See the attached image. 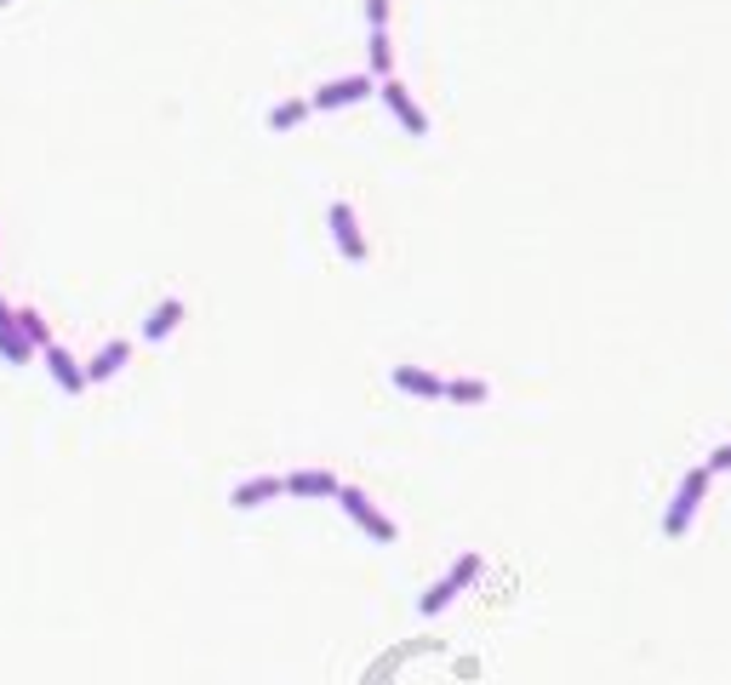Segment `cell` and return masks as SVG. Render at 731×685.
Instances as JSON below:
<instances>
[{"mask_svg":"<svg viewBox=\"0 0 731 685\" xmlns=\"http://www.w3.org/2000/svg\"><path fill=\"white\" fill-rule=\"evenodd\" d=\"M274 497H286V480H281V474L240 480V486L229 492V503H235V509H263V503H274Z\"/></svg>","mask_w":731,"mask_h":685,"instance_id":"7","label":"cell"},{"mask_svg":"<svg viewBox=\"0 0 731 685\" xmlns=\"http://www.w3.org/2000/svg\"><path fill=\"white\" fill-rule=\"evenodd\" d=\"M474 577H481V554H463V560H458V566H451V571H446V577L435 582V589H428V594L417 600V612H423V617H440V612H446V605H451V600H458V594L469 589V582H474Z\"/></svg>","mask_w":731,"mask_h":685,"instance_id":"2","label":"cell"},{"mask_svg":"<svg viewBox=\"0 0 731 685\" xmlns=\"http://www.w3.org/2000/svg\"><path fill=\"white\" fill-rule=\"evenodd\" d=\"M389 377H394V389H400V394H417V400H446V383H440L435 371H423V366H394Z\"/></svg>","mask_w":731,"mask_h":685,"instance_id":"10","label":"cell"},{"mask_svg":"<svg viewBox=\"0 0 731 685\" xmlns=\"http://www.w3.org/2000/svg\"><path fill=\"white\" fill-rule=\"evenodd\" d=\"M326 223H332V240L349 263H366V235H361V217L349 200H332V212H326Z\"/></svg>","mask_w":731,"mask_h":685,"instance_id":"5","label":"cell"},{"mask_svg":"<svg viewBox=\"0 0 731 685\" xmlns=\"http://www.w3.org/2000/svg\"><path fill=\"white\" fill-rule=\"evenodd\" d=\"M126 361H132V343H104V349L86 361V383H109V377H115Z\"/></svg>","mask_w":731,"mask_h":685,"instance_id":"11","label":"cell"},{"mask_svg":"<svg viewBox=\"0 0 731 685\" xmlns=\"http://www.w3.org/2000/svg\"><path fill=\"white\" fill-rule=\"evenodd\" d=\"M0 7H7V0H0Z\"/></svg>","mask_w":731,"mask_h":685,"instance_id":"21","label":"cell"},{"mask_svg":"<svg viewBox=\"0 0 731 685\" xmlns=\"http://www.w3.org/2000/svg\"><path fill=\"white\" fill-rule=\"evenodd\" d=\"M366 23L372 29H389V0H366Z\"/></svg>","mask_w":731,"mask_h":685,"instance_id":"18","label":"cell"},{"mask_svg":"<svg viewBox=\"0 0 731 685\" xmlns=\"http://www.w3.org/2000/svg\"><path fill=\"white\" fill-rule=\"evenodd\" d=\"M372 74H377V81H389V74H394V46H389V29H372Z\"/></svg>","mask_w":731,"mask_h":685,"instance_id":"14","label":"cell"},{"mask_svg":"<svg viewBox=\"0 0 731 685\" xmlns=\"http://www.w3.org/2000/svg\"><path fill=\"white\" fill-rule=\"evenodd\" d=\"M40 354H46V366H52V377H58V389H63V394H81V389H86V366H81V361H74V354H69V349H58V343H46Z\"/></svg>","mask_w":731,"mask_h":685,"instance_id":"8","label":"cell"},{"mask_svg":"<svg viewBox=\"0 0 731 685\" xmlns=\"http://www.w3.org/2000/svg\"><path fill=\"white\" fill-rule=\"evenodd\" d=\"M0 354H7L12 366H30L35 361V343L23 338V332H7V338H0Z\"/></svg>","mask_w":731,"mask_h":685,"instance_id":"16","label":"cell"},{"mask_svg":"<svg viewBox=\"0 0 731 685\" xmlns=\"http://www.w3.org/2000/svg\"><path fill=\"white\" fill-rule=\"evenodd\" d=\"M703 497H709V469H692L686 480H680L669 515H663V538H686L692 520H697V509H703Z\"/></svg>","mask_w":731,"mask_h":685,"instance_id":"1","label":"cell"},{"mask_svg":"<svg viewBox=\"0 0 731 685\" xmlns=\"http://www.w3.org/2000/svg\"><path fill=\"white\" fill-rule=\"evenodd\" d=\"M338 503H343V515L355 520V525L366 531V538H377V543H394V538H400V531H394V520H384V515H377V503H372L361 486H343V492H338Z\"/></svg>","mask_w":731,"mask_h":685,"instance_id":"3","label":"cell"},{"mask_svg":"<svg viewBox=\"0 0 731 685\" xmlns=\"http://www.w3.org/2000/svg\"><path fill=\"white\" fill-rule=\"evenodd\" d=\"M178 320H184V297H166V303H155V309H149L143 338H149V343H161V338L178 332Z\"/></svg>","mask_w":731,"mask_h":685,"instance_id":"12","label":"cell"},{"mask_svg":"<svg viewBox=\"0 0 731 685\" xmlns=\"http://www.w3.org/2000/svg\"><path fill=\"white\" fill-rule=\"evenodd\" d=\"M17 332L30 338L35 349H46V343H52V332H46V320H40L35 309H17Z\"/></svg>","mask_w":731,"mask_h":685,"instance_id":"17","label":"cell"},{"mask_svg":"<svg viewBox=\"0 0 731 685\" xmlns=\"http://www.w3.org/2000/svg\"><path fill=\"white\" fill-rule=\"evenodd\" d=\"M486 394H492V389L481 383V377H451V383H446V400H451V405H481Z\"/></svg>","mask_w":731,"mask_h":685,"instance_id":"15","label":"cell"},{"mask_svg":"<svg viewBox=\"0 0 731 685\" xmlns=\"http://www.w3.org/2000/svg\"><path fill=\"white\" fill-rule=\"evenodd\" d=\"M7 332H17V309H7V303H0V338Z\"/></svg>","mask_w":731,"mask_h":685,"instance_id":"20","label":"cell"},{"mask_svg":"<svg viewBox=\"0 0 731 685\" xmlns=\"http://www.w3.org/2000/svg\"><path fill=\"white\" fill-rule=\"evenodd\" d=\"M703 469H709V474H726V469H731V440H726V446H715V451H709V463H703Z\"/></svg>","mask_w":731,"mask_h":685,"instance_id":"19","label":"cell"},{"mask_svg":"<svg viewBox=\"0 0 731 685\" xmlns=\"http://www.w3.org/2000/svg\"><path fill=\"white\" fill-rule=\"evenodd\" d=\"M372 92H377V74H343V81H326L309 104L315 109H349V104H366Z\"/></svg>","mask_w":731,"mask_h":685,"instance_id":"4","label":"cell"},{"mask_svg":"<svg viewBox=\"0 0 731 685\" xmlns=\"http://www.w3.org/2000/svg\"><path fill=\"white\" fill-rule=\"evenodd\" d=\"M377 97H384V104H389V115H394L400 126H406L412 138H428V115L417 109V97H412L406 86H400L394 74H389V81H377Z\"/></svg>","mask_w":731,"mask_h":685,"instance_id":"6","label":"cell"},{"mask_svg":"<svg viewBox=\"0 0 731 685\" xmlns=\"http://www.w3.org/2000/svg\"><path fill=\"white\" fill-rule=\"evenodd\" d=\"M338 474L332 469H297L286 474V497H338Z\"/></svg>","mask_w":731,"mask_h":685,"instance_id":"9","label":"cell"},{"mask_svg":"<svg viewBox=\"0 0 731 685\" xmlns=\"http://www.w3.org/2000/svg\"><path fill=\"white\" fill-rule=\"evenodd\" d=\"M309 109H315L309 97H286V104H274V109H269V132H292V126H304Z\"/></svg>","mask_w":731,"mask_h":685,"instance_id":"13","label":"cell"}]
</instances>
